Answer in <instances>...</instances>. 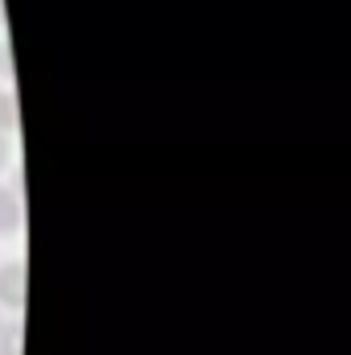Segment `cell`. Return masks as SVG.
Listing matches in <instances>:
<instances>
[{
  "label": "cell",
  "instance_id": "obj_1",
  "mask_svg": "<svg viewBox=\"0 0 351 355\" xmlns=\"http://www.w3.org/2000/svg\"><path fill=\"white\" fill-rule=\"evenodd\" d=\"M25 302H29L25 261H8V265H0V306H4V310H25Z\"/></svg>",
  "mask_w": 351,
  "mask_h": 355
},
{
  "label": "cell",
  "instance_id": "obj_3",
  "mask_svg": "<svg viewBox=\"0 0 351 355\" xmlns=\"http://www.w3.org/2000/svg\"><path fill=\"white\" fill-rule=\"evenodd\" d=\"M21 124V107H17V95L0 87V137H12Z\"/></svg>",
  "mask_w": 351,
  "mask_h": 355
},
{
  "label": "cell",
  "instance_id": "obj_7",
  "mask_svg": "<svg viewBox=\"0 0 351 355\" xmlns=\"http://www.w3.org/2000/svg\"><path fill=\"white\" fill-rule=\"evenodd\" d=\"M0 21H4V4H0Z\"/></svg>",
  "mask_w": 351,
  "mask_h": 355
},
{
  "label": "cell",
  "instance_id": "obj_5",
  "mask_svg": "<svg viewBox=\"0 0 351 355\" xmlns=\"http://www.w3.org/2000/svg\"><path fill=\"white\" fill-rule=\"evenodd\" d=\"M8 149H12L8 137H0V174H4V166H8Z\"/></svg>",
  "mask_w": 351,
  "mask_h": 355
},
{
  "label": "cell",
  "instance_id": "obj_2",
  "mask_svg": "<svg viewBox=\"0 0 351 355\" xmlns=\"http://www.w3.org/2000/svg\"><path fill=\"white\" fill-rule=\"evenodd\" d=\"M21 194L17 190H8V186H0V236H12L17 227H21Z\"/></svg>",
  "mask_w": 351,
  "mask_h": 355
},
{
  "label": "cell",
  "instance_id": "obj_6",
  "mask_svg": "<svg viewBox=\"0 0 351 355\" xmlns=\"http://www.w3.org/2000/svg\"><path fill=\"white\" fill-rule=\"evenodd\" d=\"M4 331H8V327H4V314H0V339H4Z\"/></svg>",
  "mask_w": 351,
  "mask_h": 355
},
{
  "label": "cell",
  "instance_id": "obj_4",
  "mask_svg": "<svg viewBox=\"0 0 351 355\" xmlns=\"http://www.w3.org/2000/svg\"><path fill=\"white\" fill-rule=\"evenodd\" d=\"M0 355H21V331H17V327L4 331V339H0Z\"/></svg>",
  "mask_w": 351,
  "mask_h": 355
}]
</instances>
